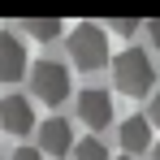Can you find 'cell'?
<instances>
[{
    "instance_id": "6da1fadb",
    "label": "cell",
    "mask_w": 160,
    "mask_h": 160,
    "mask_svg": "<svg viewBox=\"0 0 160 160\" xmlns=\"http://www.w3.org/2000/svg\"><path fill=\"white\" fill-rule=\"evenodd\" d=\"M112 82H117V91L121 95H147L152 91V82H156V69H152V61L143 48H126V52L112 56Z\"/></svg>"
},
{
    "instance_id": "7a4b0ae2",
    "label": "cell",
    "mask_w": 160,
    "mask_h": 160,
    "mask_svg": "<svg viewBox=\"0 0 160 160\" xmlns=\"http://www.w3.org/2000/svg\"><path fill=\"white\" fill-rule=\"evenodd\" d=\"M69 61H74L78 69H100V65L108 61V35H104V26L82 22V26L69 35Z\"/></svg>"
},
{
    "instance_id": "3957f363",
    "label": "cell",
    "mask_w": 160,
    "mask_h": 160,
    "mask_svg": "<svg viewBox=\"0 0 160 160\" xmlns=\"http://www.w3.org/2000/svg\"><path fill=\"white\" fill-rule=\"evenodd\" d=\"M30 91L43 104H65L69 100V69L61 61H35L30 65Z\"/></svg>"
},
{
    "instance_id": "277c9868",
    "label": "cell",
    "mask_w": 160,
    "mask_h": 160,
    "mask_svg": "<svg viewBox=\"0 0 160 160\" xmlns=\"http://www.w3.org/2000/svg\"><path fill=\"white\" fill-rule=\"evenodd\" d=\"M78 117L87 121V130L100 138V134L112 126V95H108V91H100V87L78 91Z\"/></svg>"
},
{
    "instance_id": "5b68a950",
    "label": "cell",
    "mask_w": 160,
    "mask_h": 160,
    "mask_svg": "<svg viewBox=\"0 0 160 160\" xmlns=\"http://www.w3.org/2000/svg\"><path fill=\"white\" fill-rule=\"evenodd\" d=\"M0 126L9 134H30L35 130V108L26 95H4L0 100Z\"/></svg>"
},
{
    "instance_id": "8992f818",
    "label": "cell",
    "mask_w": 160,
    "mask_h": 160,
    "mask_svg": "<svg viewBox=\"0 0 160 160\" xmlns=\"http://www.w3.org/2000/svg\"><path fill=\"white\" fill-rule=\"evenodd\" d=\"M22 74H26V43L0 30V82H18Z\"/></svg>"
},
{
    "instance_id": "52a82bcc",
    "label": "cell",
    "mask_w": 160,
    "mask_h": 160,
    "mask_svg": "<svg viewBox=\"0 0 160 160\" xmlns=\"http://www.w3.org/2000/svg\"><path fill=\"white\" fill-rule=\"evenodd\" d=\"M74 147V126L65 121V117H52V121H43L39 126V156L48 152V156H65Z\"/></svg>"
},
{
    "instance_id": "ba28073f",
    "label": "cell",
    "mask_w": 160,
    "mask_h": 160,
    "mask_svg": "<svg viewBox=\"0 0 160 160\" xmlns=\"http://www.w3.org/2000/svg\"><path fill=\"white\" fill-rule=\"evenodd\" d=\"M117 134H121V147H126L130 160L152 147V126H147V117H126V121L117 126Z\"/></svg>"
},
{
    "instance_id": "9c48e42d",
    "label": "cell",
    "mask_w": 160,
    "mask_h": 160,
    "mask_svg": "<svg viewBox=\"0 0 160 160\" xmlns=\"http://www.w3.org/2000/svg\"><path fill=\"white\" fill-rule=\"evenodd\" d=\"M26 30L35 39H56V35L65 30V22H61V18H26Z\"/></svg>"
},
{
    "instance_id": "30bf717a",
    "label": "cell",
    "mask_w": 160,
    "mask_h": 160,
    "mask_svg": "<svg viewBox=\"0 0 160 160\" xmlns=\"http://www.w3.org/2000/svg\"><path fill=\"white\" fill-rule=\"evenodd\" d=\"M74 160H112L108 156V147L91 134V138H82V143H74Z\"/></svg>"
},
{
    "instance_id": "8fae6325",
    "label": "cell",
    "mask_w": 160,
    "mask_h": 160,
    "mask_svg": "<svg viewBox=\"0 0 160 160\" xmlns=\"http://www.w3.org/2000/svg\"><path fill=\"white\" fill-rule=\"evenodd\" d=\"M108 26H112V30H121V35H134V30H138V22H134V18H112Z\"/></svg>"
},
{
    "instance_id": "7c38bea8",
    "label": "cell",
    "mask_w": 160,
    "mask_h": 160,
    "mask_svg": "<svg viewBox=\"0 0 160 160\" xmlns=\"http://www.w3.org/2000/svg\"><path fill=\"white\" fill-rule=\"evenodd\" d=\"M9 160H43V156H39L35 147H18V152H13V156H9Z\"/></svg>"
},
{
    "instance_id": "4fadbf2b",
    "label": "cell",
    "mask_w": 160,
    "mask_h": 160,
    "mask_svg": "<svg viewBox=\"0 0 160 160\" xmlns=\"http://www.w3.org/2000/svg\"><path fill=\"white\" fill-rule=\"evenodd\" d=\"M147 35H152V43L160 48V18H152V22H147Z\"/></svg>"
},
{
    "instance_id": "5bb4252c",
    "label": "cell",
    "mask_w": 160,
    "mask_h": 160,
    "mask_svg": "<svg viewBox=\"0 0 160 160\" xmlns=\"http://www.w3.org/2000/svg\"><path fill=\"white\" fill-rule=\"evenodd\" d=\"M147 126H160V95L152 100V117H147Z\"/></svg>"
},
{
    "instance_id": "9a60e30c",
    "label": "cell",
    "mask_w": 160,
    "mask_h": 160,
    "mask_svg": "<svg viewBox=\"0 0 160 160\" xmlns=\"http://www.w3.org/2000/svg\"><path fill=\"white\" fill-rule=\"evenodd\" d=\"M156 160H160V143H156Z\"/></svg>"
},
{
    "instance_id": "2e32d148",
    "label": "cell",
    "mask_w": 160,
    "mask_h": 160,
    "mask_svg": "<svg viewBox=\"0 0 160 160\" xmlns=\"http://www.w3.org/2000/svg\"><path fill=\"white\" fill-rule=\"evenodd\" d=\"M117 160H130V156H117Z\"/></svg>"
}]
</instances>
